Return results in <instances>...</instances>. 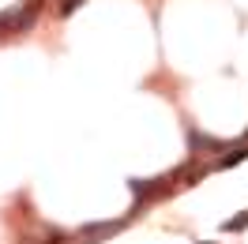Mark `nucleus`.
I'll return each mask as SVG.
<instances>
[{
	"label": "nucleus",
	"instance_id": "obj_1",
	"mask_svg": "<svg viewBox=\"0 0 248 244\" xmlns=\"http://www.w3.org/2000/svg\"><path fill=\"white\" fill-rule=\"evenodd\" d=\"M248 226V214H241V218H230V222H226V229H245Z\"/></svg>",
	"mask_w": 248,
	"mask_h": 244
},
{
	"label": "nucleus",
	"instance_id": "obj_2",
	"mask_svg": "<svg viewBox=\"0 0 248 244\" xmlns=\"http://www.w3.org/2000/svg\"><path fill=\"white\" fill-rule=\"evenodd\" d=\"M248 158V151H237V154H230V158H226V166H237V162H245Z\"/></svg>",
	"mask_w": 248,
	"mask_h": 244
},
{
	"label": "nucleus",
	"instance_id": "obj_3",
	"mask_svg": "<svg viewBox=\"0 0 248 244\" xmlns=\"http://www.w3.org/2000/svg\"><path fill=\"white\" fill-rule=\"evenodd\" d=\"M76 8H79V0H64V8H61V12H64V15H72Z\"/></svg>",
	"mask_w": 248,
	"mask_h": 244
}]
</instances>
